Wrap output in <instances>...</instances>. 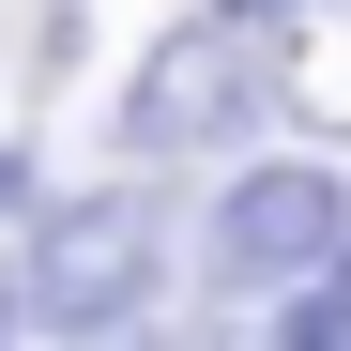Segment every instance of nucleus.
I'll list each match as a JSON object with an SVG mask.
<instances>
[{
    "instance_id": "f257e3e1",
    "label": "nucleus",
    "mask_w": 351,
    "mask_h": 351,
    "mask_svg": "<svg viewBox=\"0 0 351 351\" xmlns=\"http://www.w3.org/2000/svg\"><path fill=\"white\" fill-rule=\"evenodd\" d=\"M260 92H275L260 16H184V31L123 77V138H138V153H214V138H245Z\"/></svg>"
},
{
    "instance_id": "f03ea898",
    "label": "nucleus",
    "mask_w": 351,
    "mask_h": 351,
    "mask_svg": "<svg viewBox=\"0 0 351 351\" xmlns=\"http://www.w3.org/2000/svg\"><path fill=\"white\" fill-rule=\"evenodd\" d=\"M336 229H351V199L321 168H245V184L214 199V229H199V275L214 290H290V275H321Z\"/></svg>"
},
{
    "instance_id": "7ed1b4c3",
    "label": "nucleus",
    "mask_w": 351,
    "mask_h": 351,
    "mask_svg": "<svg viewBox=\"0 0 351 351\" xmlns=\"http://www.w3.org/2000/svg\"><path fill=\"white\" fill-rule=\"evenodd\" d=\"M153 290V214L138 199H77L46 229V275H31V321H123Z\"/></svg>"
},
{
    "instance_id": "20e7f679",
    "label": "nucleus",
    "mask_w": 351,
    "mask_h": 351,
    "mask_svg": "<svg viewBox=\"0 0 351 351\" xmlns=\"http://www.w3.org/2000/svg\"><path fill=\"white\" fill-rule=\"evenodd\" d=\"M290 92H306V107H336V123H351V16H321L306 46H290V62H275Z\"/></svg>"
}]
</instances>
